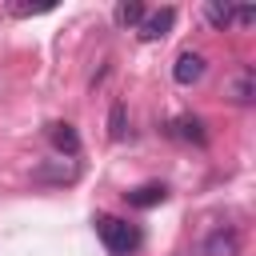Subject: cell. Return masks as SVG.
Here are the masks:
<instances>
[{
	"mask_svg": "<svg viewBox=\"0 0 256 256\" xmlns=\"http://www.w3.org/2000/svg\"><path fill=\"white\" fill-rule=\"evenodd\" d=\"M232 20H240V24H252V20H256V8H248V4H244V8H232Z\"/></svg>",
	"mask_w": 256,
	"mask_h": 256,
	"instance_id": "cell-14",
	"label": "cell"
},
{
	"mask_svg": "<svg viewBox=\"0 0 256 256\" xmlns=\"http://www.w3.org/2000/svg\"><path fill=\"white\" fill-rule=\"evenodd\" d=\"M164 184H140V188H132L128 192V204L132 208H156V204H164Z\"/></svg>",
	"mask_w": 256,
	"mask_h": 256,
	"instance_id": "cell-6",
	"label": "cell"
},
{
	"mask_svg": "<svg viewBox=\"0 0 256 256\" xmlns=\"http://www.w3.org/2000/svg\"><path fill=\"white\" fill-rule=\"evenodd\" d=\"M108 136H112V140H124V136H128V108H124L120 100L108 108Z\"/></svg>",
	"mask_w": 256,
	"mask_h": 256,
	"instance_id": "cell-12",
	"label": "cell"
},
{
	"mask_svg": "<svg viewBox=\"0 0 256 256\" xmlns=\"http://www.w3.org/2000/svg\"><path fill=\"white\" fill-rule=\"evenodd\" d=\"M172 24H176V8L164 4V8H156V12H144V20L136 24V36H140L144 44H156V40H164V36L172 32Z\"/></svg>",
	"mask_w": 256,
	"mask_h": 256,
	"instance_id": "cell-2",
	"label": "cell"
},
{
	"mask_svg": "<svg viewBox=\"0 0 256 256\" xmlns=\"http://www.w3.org/2000/svg\"><path fill=\"white\" fill-rule=\"evenodd\" d=\"M172 136H180V140H196V144H204V140H208V132H204V120H196V116H184V120H176V124H172Z\"/></svg>",
	"mask_w": 256,
	"mask_h": 256,
	"instance_id": "cell-9",
	"label": "cell"
},
{
	"mask_svg": "<svg viewBox=\"0 0 256 256\" xmlns=\"http://www.w3.org/2000/svg\"><path fill=\"white\" fill-rule=\"evenodd\" d=\"M204 72H208V60H204V52H180L176 56V64H172V80L176 84H184V88H192V84H200L204 80Z\"/></svg>",
	"mask_w": 256,
	"mask_h": 256,
	"instance_id": "cell-3",
	"label": "cell"
},
{
	"mask_svg": "<svg viewBox=\"0 0 256 256\" xmlns=\"http://www.w3.org/2000/svg\"><path fill=\"white\" fill-rule=\"evenodd\" d=\"M96 232H100V240H104V248H108L112 256H132V252L140 248V232H136L128 220H116V216H100Z\"/></svg>",
	"mask_w": 256,
	"mask_h": 256,
	"instance_id": "cell-1",
	"label": "cell"
},
{
	"mask_svg": "<svg viewBox=\"0 0 256 256\" xmlns=\"http://www.w3.org/2000/svg\"><path fill=\"white\" fill-rule=\"evenodd\" d=\"M40 12H52V4H36V8L32 4H12L8 8V16H40Z\"/></svg>",
	"mask_w": 256,
	"mask_h": 256,
	"instance_id": "cell-13",
	"label": "cell"
},
{
	"mask_svg": "<svg viewBox=\"0 0 256 256\" xmlns=\"http://www.w3.org/2000/svg\"><path fill=\"white\" fill-rule=\"evenodd\" d=\"M228 100L240 104V108H248V104L256 100V76H252V68H240V72L232 76V84H228Z\"/></svg>",
	"mask_w": 256,
	"mask_h": 256,
	"instance_id": "cell-5",
	"label": "cell"
},
{
	"mask_svg": "<svg viewBox=\"0 0 256 256\" xmlns=\"http://www.w3.org/2000/svg\"><path fill=\"white\" fill-rule=\"evenodd\" d=\"M204 256H240V232L236 228H212L204 236Z\"/></svg>",
	"mask_w": 256,
	"mask_h": 256,
	"instance_id": "cell-4",
	"label": "cell"
},
{
	"mask_svg": "<svg viewBox=\"0 0 256 256\" xmlns=\"http://www.w3.org/2000/svg\"><path fill=\"white\" fill-rule=\"evenodd\" d=\"M204 20H208L212 28H220V32H224V28L232 24V4H220V0H208V4H204Z\"/></svg>",
	"mask_w": 256,
	"mask_h": 256,
	"instance_id": "cell-11",
	"label": "cell"
},
{
	"mask_svg": "<svg viewBox=\"0 0 256 256\" xmlns=\"http://www.w3.org/2000/svg\"><path fill=\"white\" fill-rule=\"evenodd\" d=\"M144 12H148V8H144L140 0H124V4H116V12H112V16H116V24H120V28H136V24L144 20Z\"/></svg>",
	"mask_w": 256,
	"mask_h": 256,
	"instance_id": "cell-8",
	"label": "cell"
},
{
	"mask_svg": "<svg viewBox=\"0 0 256 256\" xmlns=\"http://www.w3.org/2000/svg\"><path fill=\"white\" fill-rule=\"evenodd\" d=\"M48 140H52L60 152H68V156H76V152H80V136H76V128H72V124H52V128H48Z\"/></svg>",
	"mask_w": 256,
	"mask_h": 256,
	"instance_id": "cell-7",
	"label": "cell"
},
{
	"mask_svg": "<svg viewBox=\"0 0 256 256\" xmlns=\"http://www.w3.org/2000/svg\"><path fill=\"white\" fill-rule=\"evenodd\" d=\"M36 180H48V184H72V180H76V168L64 164V160H56L52 168H36Z\"/></svg>",
	"mask_w": 256,
	"mask_h": 256,
	"instance_id": "cell-10",
	"label": "cell"
}]
</instances>
